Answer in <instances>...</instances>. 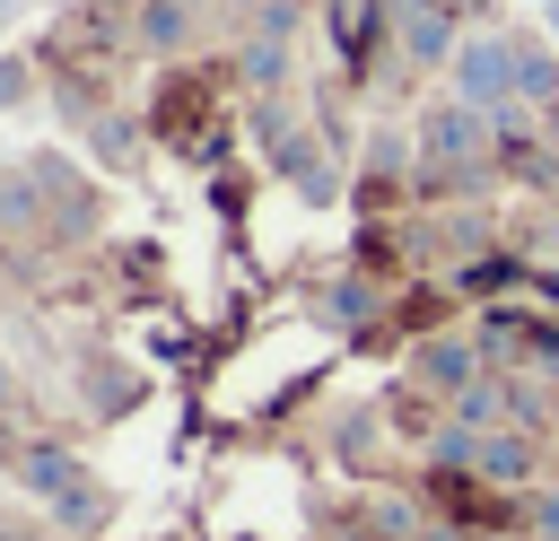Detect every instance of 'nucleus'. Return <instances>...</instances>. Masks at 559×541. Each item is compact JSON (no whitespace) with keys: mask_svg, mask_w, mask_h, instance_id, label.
<instances>
[{"mask_svg":"<svg viewBox=\"0 0 559 541\" xmlns=\"http://www.w3.org/2000/svg\"><path fill=\"white\" fill-rule=\"evenodd\" d=\"M445 79H454V105H480V113L498 122V113L515 105V35H498V26H463Z\"/></svg>","mask_w":559,"mask_h":541,"instance_id":"1","label":"nucleus"},{"mask_svg":"<svg viewBox=\"0 0 559 541\" xmlns=\"http://www.w3.org/2000/svg\"><path fill=\"white\" fill-rule=\"evenodd\" d=\"M480 157H489V113H480V105H437V113H419V166L472 175Z\"/></svg>","mask_w":559,"mask_h":541,"instance_id":"2","label":"nucleus"},{"mask_svg":"<svg viewBox=\"0 0 559 541\" xmlns=\"http://www.w3.org/2000/svg\"><path fill=\"white\" fill-rule=\"evenodd\" d=\"M411 384L463 401V393L480 384V332H428V340L411 349Z\"/></svg>","mask_w":559,"mask_h":541,"instance_id":"3","label":"nucleus"},{"mask_svg":"<svg viewBox=\"0 0 559 541\" xmlns=\"http://www.w3.org/2000/svg\"><path fill=\"white\" fill-rule=\"evenodd\" d=\"M384 26H393V44H402L419 70H445V61H454V44H463V26L445 17V0H393V9H384Z\"/></svg>","mask_w":559,"mask_h":541,"instance_id":"4","label":"nucleus"},{"mask_svg":"<svg viewBox=\"0 0 559 541\" xmlns=\"http://www.w3.org/2000/svg\"><path fill=\"white\" fill-rule=\"evenodd\" d=\"M472 471L498 480V489H524V480H533V428H480Z\"/></svg>","mask_w":559,"mask_h":541,"instance_id":"5","label":"nucleus"},{"mask_svg":"<svg viewBox=\"0 0 559 541\" xmlns=\"http://www.w3.org/2000/svg\"><path fill=\"white\" fill-rule=\"evenodd\" d=\"M515 105H559V44H533V35H515Z\"/></svg>","mask_w":559,"mask_h":541,"instance_id":"6","label":"nucleus"},{"mask_svg":"<svg viewBox=\"0 0 559 541\" xmlns=\"http://www.w3.org/2000/svg\"><path fill=\"white\" fill-rule=\"evenodd\" d=\"M17 480H26L35 497H70V489H79V462H70L61 445H26V454H17Z\"/></svg>","mask_w":559,"mask_h":541,"instance_id":"7","label":"nucleus"},{"mask_svg":"<svg viewBox=\"0 0 559 541\" xmlns=\"http://www.w3.org/2000/svg\"><path fill=\"white\" fill-rule=\"evenodd\" d=\"M323 314H332V323H367V314H376V288H367V279H332V288H323Z\"/></svg>","mask_w":559,"mask_h":541,"instance_id":"8","label":"nucleus"},{"mask_svg":"<svg viewBox=\"0 0 559 541\" xmlns=\"http://www.w3.org/2000/svg\"><path fill=\"white\" fill-rule=\"evenodd\" d=\"M0 105H26V61H0Z\"/></svg>","mask_w":559,"mask_h":541,"instance_id":"9","label":"nucleus"},{"mask_svg":"<svg viewBox=\"0 0 559 541\" xmlns=\"http://www.w3.org/2000/svg\"><path fill=\"white\" fill-rule=\"evenodd\" d=\"M542 17H550V44H559V0H550V9H542Z\"/></svg>","mask_w":559,"mask_h":541,"instance_id":"10","label":"nucleus"},{"mask_svg":"<svg viewBox=\"0 0 559 541\" xmlns=\"http://www.w3.org/2000/svg\"><path fill=\"white\" fill-rule=\"evenodd\" d=\"M542 122H550V140H559V105H550V113H542Z\"/></svg>","mask_w":559,"mask_h":541,"instance_id":"11","label":"nucleus"},{"mask_svg":"<svg viewBox=\"0 0 559 541\" xmlns=\"http://www.w3.org/2000/svg\"><path fill=\"white\" fill-rule=\"evenodd\" d=\"M0 401H9V366H0Z\"/></svg>","mask_w":559,"mask_h":541,"instance_id":"12","label":"nucleus"},{"mask_svg":"<svg viewBox=\"0 0 559 541\" xmlns=\"http://www.w3.org/2000/svg\"><path fill=\"white\" fill-rule=\"evenodd\" d=\"M550 471H559V445H550Z\"/></svg>","mask_w":559,"mask_h":541,"instance_id":"13","label":"nucleus"},{"mask_svg":"<svg viewBox=\"0 0 559 541\" xmlns=\"http://www.w3.org/2000/svg\"><path fill=\"white\" fill-rule=\"evenodd\" d=\"M253 9H271V0H253Z\"/></svg>","mask_w":559,"mask_h":541,"instance_id":"14","label":"nucleus"}]
</instances>
